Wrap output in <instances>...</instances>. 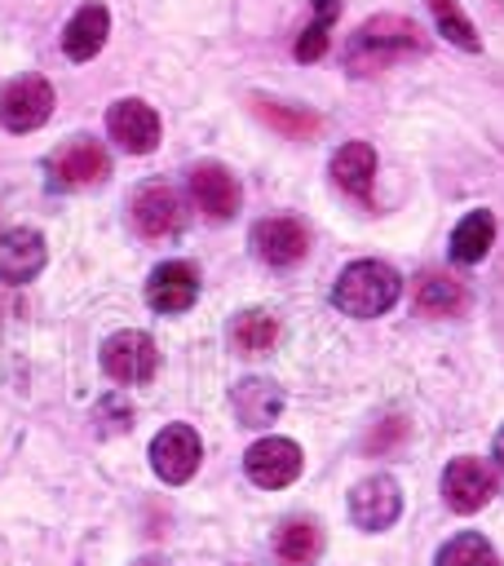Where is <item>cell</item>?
Instances as JSON below:
<instances>
[{
	"label": "cell",
	"instance_id": "7402d4cb",
	"mask_svg": "<svg viewBox=\"0 0 504 566\" xmlns=\"http://www.w3.org/2000/svg\"><path fill=\"white\" fill-rule=\"evenodd\" d=\"M279 340V323L265 310H243L230 318V345L239 354H265Z\"/></svg>",
	"mask_w": 504,
	"mask_h": 566
},
{
	"label": "cell",
	"instance_id": "e0dca14e",
	"mask_svg": "<svg viewBox=\"0 0 504 566\" xmlns=\"http://www.w3.org/2000/svg\"><path fill=\"white\" fill-rule=\"evenodd\" d=\"M106 31H111L106 4H80L75 18H71L66 31H62V53H66L71 62H88V57L106 44Z\"/></svg>",
	"mask_w": 504,
	"mask_h": 566
},
{
	"label": "cell",
	"instance_id": "ffe728a7",
	"mask_svg": "<svg viewBox=\"0 0 504 566\" xmlns=\"http://www.w3.org/2000/svg\"><path fill=\"white\" fill-rule=\"evenodd\" d=\"M491 239H495V217L491 212H469L451 234V256L460 265H477L491 252Z\"/></svg>",
	"mask_w": 504,
	"mask_h": 566
},
{
	"label": "cell",
	"instance_id": "9a60e30c",
	"mask_svg": "<svg viewBox=\"0 0 504 566\" xmlns=\"http://www.w3.org/2000/svg\"><path fill=\"white\" fill-rule=\"evenodd\" d=\"M230 402H234L239 424H248V429H265V424H274L279 411H283V389H279L274 380H265V376H248V380L234 385Z\"/></svg>",
	"mask_w": 504,
	"mask_h": 566
},
{
	"label": "cell",
	"instance_id": "484cf974",
	"mask_svg": "<svg viewBox=\"0 0 504 566\" xmlns=\"http://www.w3.org/2000/svg\"><path fill=\"white\" fill-rule=\"evenodd\" d=\"M256 111H261V119L270 128L287 133V137H309L318 128V119L309 111H292V106H279V102H256Z\"/></svg>",
	"mask_w": 504,
	"mask_h": 566
},
{
	"label": "cell",
	"instance_id": "2e32d148",
	"mask_svg": "<svg viewBox=\"0 0 504 566\" xmlns=\"http://www.w3.org/2000/svg\"><path fill=\"white\" fill-rule=\"evenodd\" d=\"M44 239L35 230H4L0 234V279L4 283H27L44 270Z\"/></svg>",
	"mask_w": 504,
	"mask_h": 566
},
{
	"label": "cell",
	"instance_id": "4fadbf2b",
	"mask_svg": "<svg viewBox=\"0 0 504 566\" xmlns=\"http://www.w3.org/2000/svg\"><path fill=\"white\" fill-rule=\"evenodd\" d=\"M195 296H199V274H195V265H186V261H164V265L146 279V301H150V310H159V314H181V310L195 305Z\"/></svg>",
	"mask_w": 504,
	"mask_h": 566
},
{
	"label": "cell",
	"instance_id": "52a82bcc",
	"mask_svg": "<svg viewBox=\"0 0 504 566\" xmlns=\"http://www.w3.org/2000/svg\"><path fill=\"white\" fill-rule=\"evenodd\" d=\"M106 172H111V159H106V150H102L97 142H88V137L66 142V146H62V150L49 159V177H53L62 190H84V186H97Z\"/></svg>",
	"mask_w": 504,
	"mask_h": 566
},
{
	"label": "cell",
	"instance_id": "3957f363",
	"mask_svg": "<svg viewBox=\"0 0 504 566\" xmlns=\"http://www.w3.org/2000/svg\"><path fill=\"white\" fill-rule=\"evenodd\" d=\"M49 111H53V88H49V80H40V75H18V80H9L4 93H0V124H4L9 133H31V128H40V124L49 119Z\"/></svg>",
	"mask_w": 504,
	"mask_h": 566
},
{
	"label": "cell",
	"instance_id": "cb8c5ba5",
	"mask_svg": "<svg viewBox=\"0 0 504 566\" xmlns=\"http://www.w3.org/2000/svg\"><path fill=\"white\" fill-rule=\"evenodd\" d=\"M429 9H433V18H438V31H442L451 44H460V49H469V53L482 49V40H477L469 13H464L455 0H429Z\"/></svg>",
	"mask_w": 504,
	"mask_h": 566
},
{
	"label": "cell",
	"instance_id": "8fae6325",
	"mask_svg": "<svg viewBox=\"0 0 504 566\" xmlns=\"http://www.w3.org/2000/svg\"><path fill=\"white\" fill-rule=\"evenodd\" d=\"M106 128H111V137L124 146V150H133V155H146V150H155L159 146V115L146 106V102H137V97H124V102H115L111 111H106Z\"/></svg>",
	"mask_w": 504,
	"mask_h": 566
},
{
	"label": "cell",
	"instance_id": "7c38bea8",
	"mask_svg": "<svg viewBox=\"0 0 504 566\" xmlns=\"http://www.w3.org/2000/svg\"><path fill=\"white\" fill-rule=\"evenodd\" d=\"M133 226L146 239H168L181 226V203H177V195H172L168 181L137 186V195H133Z\"/></svg>",
	"mask_w": 504,
	"mask_h": 566
},
{
	"label": "cell",
	"instance_id": "9c48e42d",
	"mask_svg": "<svg viewBox=\"0 0 504 566\" xmlns=\"http://www.w3.org/2000/svg\"><path fill=\"white\" fill-rule=\"evenodd\" d=\"M243 469H248V478H252L256 486L279 491V486H287V482L301 473V447H296L292 438H261V442L248 447Z\"/></svg>",
	"mask_w": 504,
	"mask_h": 566
},
{
	"label": "cell",
	"instance_id": "603a6c76",
	"mask_svg": "<svg viewBox=\"0 0 504 566\" xmlns=\"http://www.w3.org/2000/svg\"><path fill=\"white\" fill-rule=\"evenodd\" d=\"M314 4V22L301 31V40H296V57L301 62H314V57H323L327 53V35H332V22H336V13H340V0H309Z\"/></svg>",
	"mask_w": 504,
	"mask_h": 566
},
{
	"label": "cell",
	"instance_id": "4316f807",
	"mask_svg": "<svg viewBox=\"0 0 504 566\" xmlns=\"http://www.w3.org/2000/svg\"><path fill=\"white\" fill-rule=\"evenodd\" d=\"M495 460H500V469H504V429L495 433Z\"/></svg>",
	"mask_w": 504,
	"mask_h": 566
},
{
	"label": "cell",
	"instance_id": "7a4b0ae2",
	"mask_svg": "<svg viewBox=\"0 0 504 566\" xmlns=\"http://www.w3.org/2000/svg\"><path fill=\"white\" fill-rule=\"evenodd\" d=\"M398 292H402V279L385 261H354L336 279L332 301L354 318H371V314H385L398 301Z\"/></svg>",
	"mask_w": 504,
	"mask_h": 566
},
{
	"label": "cell",
	"instance_id": "d4e9b609",
	"mask_svg": "<svg viewBox=\"0 0 504 566\" xmlns=\"http://www.w3.org/2000/svg\"><path fill=\"white\" fill-rule=\"evenodd\" d=\"M438 566H495V548H491L482 535L464 531V535H455V539L442 544Z\"/></svg>",
	"mask_w": 504,
	"mask_h": 566
},
{
	"label": "cell",
	"instance_id": "30bf717a",
	"mask_svg": "<svg viewBox=\"0 0 504 566\" xmlns=\"http://www.w3.org/2000/svg\"><path fill=\"white\" fill-rule=\"evenodd\" d=\"M252 248L265 265H296L305 252H309V230L296 221V217H270V221H256L252 230Z\"/></svg>",
	"mask_w": 504,
	"mask_h": 566
},
{
	"label": "cell",
	"instance_id": "44dd1931",
	"mask_svg": "<svg viewBox=\"0 0 504 566\" xmlns=\"http://www.w3.org/2000/svg\"><path fill=\"white\" fill-rule=\"evenodd\" d=\"M416 305H420L424 314H433V318H442V314H460V310H464V287H460L451 274L429 270V274L416 279Z\"/></svg>",
	"mask_w": 504,
	"mask_h": 566
},
{
	"label": "cell",
	"instance_id": "ac0fdd59",
	"mask_svg": "<svg viewBox=\"0 0 504 566\" xmlns=\"http://www.w3.org/2000/svg\"><path fill=\"white\" fill-rule=\"evenodd\" d=\"M323 548V531L309 522V517H287L279 531H274V557L283 566H309Z\"/></svg>",
	"mask_w": 504,
	"mask_h": 566
},
{
	"label": "cell",
	"instance_id": "6da1fadb",
	"mask_svg": "<svg viewBox=\"0 0 504 566\" xmlns=\"http://www.w3.org/2000/svg\"><path fill=\"white\" fill-rule=\"evenodd\" d=\"M407 53H420L416 27L402 22V18H393V13H380V18H371L367 27H358V31L349 35L345 62H349L354 75H371V71H380V66L407 57Z\"/></svg>",
	"mask_w": 504,
	"mask_h": 566
},
{
	"label": "cell",
	"instance_id": "ba28073f",
	"mask_svg": "<svg viewBox=\"0 0 504 566\" xmlns=\"http://www.w3.org/2000/svg\"><path fill=\"white\" fill-rule=\"evenodd\" d=\"M203 460V447H199V433L190 424H168L159 429V438L150 442V464L164 482H186Z\"/></svg>",
	"mask_w": 504,
	"mask_h": 566
},
{
	"label": "cell",
	"instance_id": "8992f818",
	"mask_svg": "<svg viewBox=\"0 0 504 566\" xmlns=\"http://www.w3.org/2000/svg\"><path fill=\"white\" fill-rule=\"evenodd\" d=\"M398 513H402V491L389 473H371L349 491V517L363 531H385L398 522Z\"/></svg>",
	"mask_w": 504,
	"mask_h": 566
},
{
	"label": "cell",
	"instance_id": "277c9868",
	"mask_svg": "<svg viewBox=\"0 0 504 566\" xmlns=\"http://www.w3.org/2000/svg\"><path fill=\"white\" fill-rule=\"evenodd\" d=\"M102 367L111 380L119 385H146L159 367V349L146 332H115L106 345H102Z\"/></svg>",
	"mask_w": 504,
	"mask_h": 566
},
{
	"label": "cell",
	"instance_id": "5b68a950",
	"mask_svg": "<svg viewBox=\"0 0 504 566\" xmlns=\"http://www.w3.org/2000/svg\"><path fill=\"white\" fill-rule=\"evenodd\" d=\"M495 495V473L486 460L477 455H460L442 469V500L455 509V513H477L486 500Z\"/></svg>",
	"mask_w": 504,
	"mask_h": 566
},
{
	"label": "cell",
	"instance_id": "5bb4252c",
	"mask_svg": "<svg viewBox=\"0 0 504 566\" xmlns=\"http://www.w3.org/2000/svg\"><path fill=\"white\" fill-rule=\"evenodd\" d=\"M190 199H195V208H199L203 217L225 221V217L239 212V181H234L230 168H221V164H199V168L190 172Z\"/></svg>",
	"mask_w": 504,
	"mask_h": 566
},
{
	"label": "cell",
	"instance_id": "d6986e66",
	"mask_svg": "<svg viewBox=\"0 0 504 566\" xmlns=\"http://www.w3.org/2000/svg\"><path fill=\"white\" fill-rule=\"evenodd\" d=\"M332 177H336L340 190H349L354 199H363V195L371 190V177H376V150H371L367 142L340 146L336 159H332Z\"/></svg>",
	"mask_w": 504,
	"mask_h": 566
}]
</instances>
